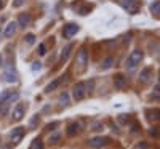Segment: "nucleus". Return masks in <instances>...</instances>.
<instances>
[{
    "label": "nucleus",
    "mask_w": 160,
    "mask_h": 149,
    "mask_svg": "<svg viewBox=\"0 0 160 149\" xmlns=\"http://www.w3.org/2000/svg\"><path fill=\"white\" fill-rule=\"evenodd\" d=\"M141 59H143V52H141V50H135V52L128 56L127 64H125V66H127L128 71H135V67L141 63Z\"/></svg>",
    "instance_id": "1"
},
{
    "label": "nucleus",
    "mask_w": 160,
    "mask_h": 149,
    "mask_svg": "<svg viewBox=\"0 0 160 149\" xmlns=\"http://www.w3.org/2000/svg\"><path fill=\"white\" fill-rule=\"evenodd\" d=\"M87 83H83V82H79V83H75L74 85V90H72V96L75 101H80V99L85 98L87 95Z\"/></svg>",
    "instance_id": "2"
},
{
    "label": "nucleus",
    "mask_w": 160,
    "mask_h": 149,
    "mask_svg": "<svg viewBox=\"0 0 160 149\" xmlns=\"http://www.w3.org/2000/svg\"><path fill=\"white\" fill-rule=\"evenodd\" d=\"M3 80L8 82V83H15L18 80V74L15 72L13 66H6V71L3 72Z\"/></svg>",
    "instance_id": "3"
},
{
    "label": "nucleus",
    "mask_w": 160,
    "mask_h": 149,
    "mask_svg": "<svg viewBox=\"0 0 160 149\" xmlns=\"http://www.w3.org/2000/svg\"><path fill=\"white\" fill-rule=\"evenodd\" d=\"M107 143H109V138H106V136H96V138H91L88 141V144L91 147H102Z\"/></svg>",
    "instance_id": "4"
},
{
    "label": "nucleus",
    "mask_w": 160,
    "mask_h": 149,
    "mask_svg": "<svg viewBox=\"0 0 160 149\" xmlns=\"http://www.w3.org/2000/svg\"><path fill=\"white\" fill-rule=\"evenodd\" d=\"M77 31H79V26L77 24H67V26H64L62 34H64L66 39H71V37H74V35L77 34Z\"/></svg>",
    "instance_id": "5"
},
{
    "label": "nucleus",
    "mask_w": 160,
    "mask_h": 149,
    "mask_svg": "<svg viewBox=\"0 0 160 149\" xmlns=\"http://www.w3.org/2000/svg\"><path fill=\"white\" fill-rule=\"evenodd\" d=\"M87 63H88V52L85 48H82L79 52V55H77V64H80L82 67H85Z\"/></svg>",
    "instance_id": "6"
},
{
    "label": "nucleus",
    "mask_w": 160,
    "mask_h": 149,
    "mask_svg": "<svg viewBox=\"0 0 160 149\" xmlns=\"http://www.w3.org/2000/svg\"><path fill=\"white\" fill-rule=\"evenodd\" d=\"M24 136V128L23 127H18V128H15L11 132V139H13V143H19L21 139H23Z\"/></svg>",
    "instance_id": "7"
},
{
    "label": "nucleus",
    "mask_w": 160,
    "mask_h": 149,
    "mask_svg": "<svg viewBox=\"0 0 160 149\" xmlns=\"http://www.w3.org/2000/svg\"><path fill=\"white\" fill-rule=\"evenodd\" d=\"M23 117H24V104H18L16 108L13 109V119H15L16 122H19Z\"/></svg>",
    "instance_id": "8"
},
{
    "label": "nucleus",
    "mask_w": 160,
    "mask_h": 149,
    "mask_svg": "<svg viewBox=\"0 0 160 149\" xmlns=\"http://www.w3.org/2000/svg\"><path fill=\"white\" fill-rule=\"evenodd\" d=\"M31 24V15H27V13H23V15H19L18 18V26L21 27H26Z\"/></svg>",
    "instance_id": "9"
},
{
    "label": "nucleus",
    "mask_w": 160,
    "mask_h": 149,
    "mask_svg": "<svg viewBox=\"0 0 160 149\" xmlns=\"http://www.w3.org/2000/svg\"><path fill=\"white\" fill-rule=\"evenodd\" d=\"M114 83H115V88H119V90H122L123 87H125V83H127V79L122 75V74H119V75H115V79H114Z\"/></svg>",
    "instance_id": "10"
},
{
    "label": "nucleus",
    "mask_w": 160,
    "mask_h": 149,
    "mask_svg": "<svg viewBox=\"0 0 160 149\" xmlns=\"http://www.w3.org/2000/svg\"><path fill=\"white\" fill-rule=\"evenodd\" d=\"M16 26H18V23H15V21L8 23V26H6V29H5V37H11V35L16 32Z\"/></svg>",
    "instance_id": "11"
},
{
    "label": "nucleus",
    "mask_w": 160,
    "mask_h": 149,
    "mask_svg": "<svg viewBox=\"0 0 160 149\" xmlns=\"http://www.w3.org/2000/svg\"><path fill=\"white\" fill-rule=\"evenodd\" d=\"M77 132H79V124H77V122L69 124V127H67V135H69V136H74V135H77Z\"/></svg>",
    "instance_id": "12"
},
{
    "label": "nucleus",
    "mask_w": 160,
    "mask_h": 149,
    "mask_svg": "<svg viewBox=\"0 0 160 149\" xmlns=\"http://www.w3.org/2000/svg\"><path fill=\"white\" fill-rule=\"evenodd\" d=\"M59 83H61V80L58 79V80H53L51 83H48L47 85V88H45V91L47 93H50V91H53V90H56L58 87H59Z\"/></svg>",
    "instance_id": "13"
},
{
    "label": "nucleus",
    "mask_w": 160,
    "mask_h": 149,
    "mask_svg": "<svg viewBox=\"0 0 160 149\" xmlns=\"http://www.w3.org/2000/svg\"><path fill=\"white\" fill-rule=\"evenodd\" d=\"M29 149H43V143H42V139L40 138H35V139L32 141V144H31Z\"/></svg>",
    "instance_id": "14"
},
{
    "label": "nucleus",
    "mask_w": 160,
    "mask_h": 149,
    "mask_svg": "<svg viewBox=\"0 0 160 149\" xmlns=\"http://www.w3.org/2000/svg\"><path fill=\"white\" fill-rule=\"evenodd\" d=\"M71 50H72V45H67L64 50H62V53H61V59L62 61H66L69 58V53H71Z\"/></svg>",
    "instance_id": "15"
},
{
    "label": "nucleus",
    "mask_w": 160,
    "mask_h": 149,
    "mask_svg": "<svg viewBox=\"0 0 160 149\" xmlns=\"http://www.w3.org/2000/svg\"><path fill=\"white\" fill-rule=\"evenodd\" d=\"M112 64H114V58H110V56H109V58H106V59L102 61L101 67H102V69H109V67L112 66Z\"/></svg>",
    "instance_id": "16"
},
{
    "label": "nucleus",
    "mask_w": 160,
    "mask_h": 149,
    "mask_svg": "<svg viewBox=\"0 0 160 149\" xmlns=\"http://www.w3.org/2000/svg\"><path fill=\"white\" fill-rule=\"evenodd\" d=\"M151 13H160V0H157V2L151 5Z\"/></svg>",
    "instance_id": "17"
},
{
    "label": "nucleus",
    "mask_w": 160,
    "mask_h": 149,
    "mask_svg": "<svg viewBox=\"0 0 160 149\" xmlns=\"http://www.w3.org/2000/svg\"><path fill=\"white\" fill-rule=\"evenodd\" d=\"M149 75H151V69L147 67V69H144L143 72H141V79H143V82H147V80H149Z\"/></svg>",
    "instance_id": "18"
},
{
    "label": "nucleus",
    "mask_w": 160,
    "mask_h": 149,
    "mask_svg": "<svg viewBox=\"0 0 160 149\" xmlns=\"http://www.w3.org/2000/svg\"><path fill=\"white\" fill-rule=\"evenodd\" d=\"M24 40H26L27 45H32L34 42H35V35H34V34H27L26 37H24Z\"/></svg>",
    "instance_id": "19"
},
{
    "label": "nucleus",
    "mask_w": 160,
    "mask_h": 149,
    "mask_svg": "<svg viewBox=\"0 0 160 149\" xmlns=\"http://www.w3.org/2000/svg\"><path fill=\"white\" fill-rule=\"evenodd\" d=\"M149 119H151V120L160 119V111H151V112H149Z\"/></svg>",
    "instance_id": "20"
},
{
    "label": "nucleus",
    "mask_w": 160,
    "mask_h": 149,
    "mask_svg": "<svg viewBox=\"0 0 160 149\" xmlns=\"http://www.w3.org/2000/svg\"><path fill=\"white\" fill-rule=\"evenodd\" d=\"M10 93H11V91H10V90H5V91H3V93H2V95H0V103H5V101H6V99H8Z\"/></svg>",
    "instance_id": "21"
},
{
    "label": "nucleus",
    "mask_w": 160,
    "mask_h": 149,
    "mask_svg": "<svg viewBox=\"0 0 160 149\" xmlns=\"http://www.w3.org/2000/svg\"><path fill=\"white\" fill-rule=\"evenodd\" d=\"M90 11H91V6H80V8H79L80 15H88Z\"/></svg>",
    "instance_id": "22"
},
{
    "label": "nucleus",
    "mask_w": 160,
    "mask_h": 149,
    "mask_svg": "<svg viewBox=\"0 0 160 149\" xmlns=\"http://www.w3.org/2000/svg\"><path fill=\"white\" fill-rule=\"evenodd\" d=\"M39 55H40V56L47 55V47H45V44H40V45H39Z\"/></svg>",
    "instance_id": "23"
},
{
    "label": "nucleus",
    "mask_w": 160,
    "mask_h": 149,
    "mask_svg": "<svg viewBox=\"0 0 160 149\" xmlns=\"http://www.w3.org/2000/svg\"><path fill=\"white\" fill-rule=\"evenodd\" d=\"M59 101H61V104H67V101H69V95H67V93H62V95L59 96Z\"/></svg>",
    "instance_id": "24"
},
{
    "label": "nucleus",
    "mask_w": 160,
    "mask_h": 149,
    "mask_svg": "<svg viewBox=\"0 0 160 149\" xmlns=\"http://www.w3.org/2000/svg\"><path fill=\"white\" fill-rule=\"evenodd\" d=\"M59 133H53L51 135V136H50V141H51V143H58V141H59Z\"/></svg>",
    "instance_id": "25"
},
{
    "label": "nucleus",
    "mask_w": 160,
    "mask_h": 149,
    "mask_svg": "<svg viewBox=\"0 0 160 149\" xmlns=\"http://www.w3.org/2000/svg\"><path fill=\"white\" fill-rule=\"evenodd\" d=\"M149 135H151V136H160V130L158 128H152V130H149Z\"/></svg>",
    "instance_id": "26"
},
{
    "label": "nucleus",
    "mask_w": 160,
    "mask_h": 149,
    "mask_svg": "<svg viewBox=\"0 0 160 149\" xmlns=\"http://www.w3.org/2000/svg\"><path fill=\"white\" fill-rule=\"evenodd\" d=\"M23 5H24V0H15V2H13L15 8H19V6H23Z\"/></svg>",
    "instance_id": "27"
},
{
    "label": "nucleus",
    "mask_w": 160,
    "mask_h": 149,
    "mask_svg": "<svg viewBox=\"0 0 160 149\" xmlns=\"http://www.w3.org/2000/svg\"><path fill=\"white\" fill-rule=\"evenodd\" d=\"M91 130H95V132H99V130H102V124H95V127Z\"/></svg>",
    "instance_id": "28"
},
{
    "label": "nucleus",
    "mask_w": 160,
    "mask_h": 149,
    "mask_svg": "<svg viewBox=\"0 0 160 149\" xmlns=\"http://www.w3.org/2000/svg\"><path fill=\"white\" fill-rule=\"evenodd\" d=\"M40 67H42V63H34V66H32L34 71H37V69H40Z\"/></svg>",
    "instance_id": "29"
},
{
    "label": "nucleus",
    "mask_w": 160,
    "mask_h": 149,
    "mask_svg": "<svg viewBox=\"0 0 160 149\" xmlns=\"http://www.w3.org/2000/svg\"><path fill=\"white\" fill-rule=\"evenodd\" d=\"M136 149H147V144H144V143H143V144H138Z\"/></svg>",
    "instance_id": "30"
},
{
    "label": "nucleus",
    "mask_w": 160,
    "mask_h": 149,
    "mask_svg": "<svg viewBox=\"0 0 160 149\" xmlns=\"http://www.w3.org/2000/svg\"><path fill=\"white\" fill-rule=\"evenodd\" d=\"M54 127H56V124H51V125H48V130H54Z\"/></svg>",
    "instance_id": "31"
},
{
    "label": "nucleus",
    "mask_w": 160,
    "mask_h": 149,
    "mask_svg": "<svg viewBox=\"0 0 160 149\" xmlns=\"http://www.w3.org/2000/svg\"><path fill=\"white\" fill-rule=\"evenodd\" d=\"M2 63H3V56L0 55V66H2Z\"/></svg>",
    "instance_id": "32"
},
{
    "label": "nucleus",
    "mask_w": 160,
    "mask_h": 149,
    "mask_svg": "<svg viewBox=\"0 0 160 149\" xmlns=\"http://www.w3.org/2000/svg\"><path fill=\"white\" fill-rule=\"evenodd\" d=\"M3 149H10V146H3Z\"/></svg>",
    "instance_id": "33"
},
{
    "label": "nucleus",
    "mask_w": 160,
    "mask_h": 149,
    "mask_svg": "<svg viewBox=\"0 0 160 149\" xmlns=\"http://www.w3.org/2000/svg\"><path fill=\"white\" fill-rule=\"evenodd\" d=\"M2 6H3V3H2V2H0V10H2Z\"/></svg>",
    "instance_id": "34"
},
{
    "label": "nucleus",
    "mask_w": 160,
    "mask_h": 149,
    "mask_svg": "<svg viewBox=\"0 0 160 149\" xmlns=\"http://www.w3.org/2000/svg\"><path fill=\"white\" fill-rule=\"evenodd\" d=\"M158 83H160V72H158Z\"/></svg>",
    "instance_id": "35"
}]
</instances>
